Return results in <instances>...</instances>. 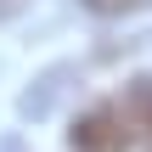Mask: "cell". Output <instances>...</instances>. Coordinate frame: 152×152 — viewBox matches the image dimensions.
Instances as JSON below:
<instances>
[{
  "label": "cell",
  "instance_id": "277c9868",
  "mask_svg": "<svg viewBox=\"0 0 152 152\" xmlns=\"http://www.w3.org/2000/svg\"><path fill=\"white\" fill-rule=\"evenodd\" d=\"M23 6H28V0H0V17H17Z\"/></svg>",
  "mask_w": 152,
  "mask_h": 152
},
{
  "label": "cell",
  "instance_id": "3957f363",
  "mask_svg": "<svg viewBox=\"0 0 152 152\" xmlns=\"http://www.w3.org/2000/svg\"><path fill=\"white\" fill-rule=\"evenodd\" d=\"M90 17H135V11H152V0H79Z\"/></svg>",
  "mask_w": 152,
  "mask_h": 152
},
{
  "label": "cell",
  "instance_id": "6da1fadb",
  "mask_svg": "<svg viewBox=\"0 0 152 152\" xmlns=\"http://www.w3.org/2000/svg\"><path fill=\"white\" fill-rule=\"evenodd\" d=\"M130 113L124 107H90V113H79L73 118V130H68V141L79 152H124L130 147Z\"/></svg>",
  "mask_w": 152,
  "mask_h": 152
},
{
  "label": "cell",
  "instance_id": "7a4b0ae2",
  "mask_svg": "<svg viewBox=\"0 0 152 152\" xmlns=\"http://www.w3.org/2000/svg\"><path fill=\"white\" fill-rule=\"evenodd\" d=\"M124 113H130V124H135V130H147V141H152V79H135V85H130Z\"/></svg>",
  "mask_w": 152,
  "mask_h": 152
}]
</instances>
